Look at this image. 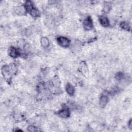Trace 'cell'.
<instances>
[{"label": "cell", "mask_w": 132, "mask_h": 132, "mask_svg": "<svg viewBox=\"0 0 132 132\" xmlns=\"http://www.w3.org/2000/svg\"><path fill=\"white\" fill-rule=\"evenodd\" d=\"M84 28L87 31H90L93 28V23L90 17H88L86 18L83 22Z\"/></svg>", "instance_id": "obj_1"}, {"label": "cell", "mask_w": 132, "mask_h": 132, "mask_svg": "<svg viewBox=\"0 0 132 132\" xmlns=\"http://www.w3.org/2000/svg\"><path fill=\"white\" fill-rule=\"evenodd\" d=\"M57 41L59 45L63 47H67L70 45V40L66 37H59L58 38Z\"/></svg>", "instance_id": "obj_2"}, {"label": "cell", "mask_w": 132, "mask_h": 132, "mask_svg": "<svg viewBox=\"0 0 132 132\" xmlns=\"http://www.w3.org/2000/svg\"><path fill=\"white\" fill-rule=\"evenodd\" d=\"M2 73L4 78L7 80L10 79L11 73L10 71L9 67L8 66H5L2 68Z\"/></svg>", "instance_id": "obj_3"}, {"label": "cell", "mask_w": 132, "mask_h": 132, "mask_svg": "<svg viewBox=\"0 0 132 132\" xmlns=\"http://www.w3.org/2000/svg\"><path fill=\"white\" fill-rule=\"evenodd\" d=\"M26 10L24 6H18V7H16L15 9V12H16V14L18 15H23L25 13H26Z\"/></svg>", "instance_id": "obj_4"}, {"label": "cell", "mask_w": 132, "mask_h": 132, "mask_svg": "<svg viewBox=\"0 0 132 132\" xmlns=\"http://www.w3.org/2000/svg\"><path fill=\"white\" fill-rule=\"evenodd\" d=\"M108 102V98L106 96L103 95L100 99V106L101 107H104Z\"/></svg>", "instance_id": "obj_5"}, {"label": "cell", "mask_w": 132, "mask_h": 132, "mask_svg": "<svg viewBox=\"0 0 132 132\" xmlns=\"http://www.w3.org/2000/svg\"><path fill=\"white\" fill-rule=\"evenodd\" d=\"M100 22L101 24L102 25V26L104 27H107L109 26V21L107 19V18H106V17H101L100 18Z\"/></svg>", "instance_id": "obj_6"}, {"label": "cell", "mask_w": 132, "mask_h": 132, "mask_svg": "<svg viewBox=\"0 0 132 132\" xmlns=\"http://www.w3.org/2000/svg\"><path fill=\"white\" fill-rule=\"evenodd\" d=\"M58 115L62 118H67L69 117V115H70V112H69V111L67 109H63L59 111Z\"/></svg>", "instance_id": "obj_7"}, {"label": "cell", "mask_w": 132, "mask_h": 132, "mask_svg": "<svg viewBox=\"0 0 132 132\" xmlns=\"http://www.w3.org/2000/svg\"><path fill=\"white\" fill-rule=\"evenodd\" d=\"M9 55L11 57L15 58L18 56V55L19 54V52H18L16 49H15L14 48H11L9 50Z\"/></svg>", "instance_id": "obj_8"}, {"label": "cell", "mask_w": 132, "mask_h": 132, "mask_svg": "<svg viewBox=\"0 0 132 132\" xmlns=\"http://www.w3.org/2000/svg\"><path fill=\"white\" fill-rule=\"evenodd\" d=\"M41 45L43 48H47L49 46V40L47 37H42L40 40Z\"/></svg>", "instance_id": "obj_9"}, {"label": "cell", "mask_w": 132, "mask_h": 132, "mask_svg": "<svg viewBox=\"0 0 132 132\" xmlns=\"http://www.w3.org/2000/svg\"><path fill=\"white\" fill-rule=\"evenodd\" d=\"M66 90L67 92L70 95H73L74 93V88L73 86L70 84H68L66 86Z\"/></svg>", "instance_id": "obj_10"}, {"label": "cell", "mask_w": 132, "mask_h": 132, "mask_svg": "<svg viewBox=\"0 0 132 132\" xmlns=\"http://www.w3.org/2000/svg\"><path fill=\"white\" fill-rule=\"evenodd\" d=\"M111 9V5L109 2H105L103 5V11L105 13H108Z\"/></svg>", "instance_id": "obj_11"}, {"label": "cell", "mask_w": 132, "mask_h": 132, "mask_svg": "<svg viewBox=\"0 0 132 132\" xmlns=\"http://www.w3.org/2000/svg\"><path fill=\"white\" fill-rule=\"evenodd\" d=\"M24 7L26 8V11H30L34 8L33 6V3L31 2L30 1H26L25 3Z\"/></svg>", "instance_id": "obj_12"}, {"label": "cell", "mask_w": 132, "mask_h": 132, "mask_svg": "<svg viewBox=\"0 0 132 132\" xmlns=\"http://www.w3.org/2000/svg\"><path fill=\"white\" fill-rule=\"evenodd\" d=\"M120 27L124 30H129L130 29V25L127 22H122L120 24Z\"/></svg>", "instance_id": "obj_13"}, {"label": "cell", "mask_w": 132, "mask_h": 132, "mask_svg": "<svg viewBox=\"0 0 132 132\" xmlns=\"http://www.w3.org/2000/svg\"><path fill=\"white\" fill-rule=\"evenodd\" d=\"M30 14L33 17L36 18L39 17L40 15V12L36 8H33L32 10L30 11Z\"/></svg>", "instance_id": "obj_14"}, {"label": "cell", "mask_w": 132, "mask_h": 132, "mask_svg": "<svg viewBox=\"0 0 132 132\" xmlns=\"http://www.w3.org/2000/svg\"><path fill=\"white\" fill-rule=\"evenodd\" d=\"M9 70L11 74H15L17 72V66L15 64H11L9 66Z\"/></svg>", "instance_id": "obj_15"}, {"label": "cell", "mask_w": 132, "mask_h": 132, "mask_svg": "<svg viewBox=\"0 0 132 132\" xmlns=\"http://www.w3.org/2000/svg\"><path fill=\"white\" fill-rule=\"evenodd\" d=\"M115 78L117 80H121L123 78V74L121 72H119L117 73L115 75Z\"/></svg>", "instance_id": "obj_16"}, {"label": "cell", "mask_w": 132, "mask_h": 132, "mask_svg": "<svg viewBox=\"0 0 132 132\" xmlns=\"http://www.w3.org/2000/svg\"><path fill=\"white\" fill-rule=\"evenodd\" d=\"M28 130L30 132H37L38 131V129L35 126H33V125H30V126H29L28 128Z\"/></svg>", "instance_id": "obj_17"}, {"label": "cell", "mask_w": 132, "mask_h": 132, "mask_svg": "<svg viewBox=\"0 0 132 132\" xmlns=\"http://www.w3.org/2000/svg\"><path fill=\"white\" fill-rule=\"evenodd\" d=\"M128 127L130 129H132V119L129 121L128 122Z\"/></svg>", "instance_id": "obj_18"}]
</instances>
